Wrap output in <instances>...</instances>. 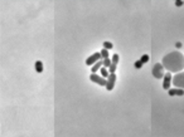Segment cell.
<instances>
[{
  "label": "cell",
  "mask_w": 184,
  "mask_h": 137,
  "mask_svg": "<svg viewBox=\"0 0 184 137\" xmlns=\"http://www.w3.org/2000/svg\"><path fill=\"white\" fill-rule=\"evenodd\" d=\"M161 64L169 72L173 73L180 72L184 69V56L180 52H172L169 54L164 56Z\"/></svg>",
  "instance_id": "6da1fadb"
},
{
  "label": "cell",
  "mask_w": 184,
  "mask_h": 137,
  "mask_svg": "<svg viewBox=\"0 0 184 137\" xmlns=\"http://www.w3.org/2000/svg\"><path fill=\"white\" fill-rule=\"evenodd\" d=\"M143 64H144V63H143L141 61H136V62H135V68H137V69H140V68L143 67Z\"/></svg>",
  "instance_id": "ac0fdd59"
},
{
  "label": "cell",
  "mask_w": 184,
  "mask_h": 137,
  "mask_svg": "<svg viewBox=\"0 0 184 137\" xmlns=\"http://www.w3.org/2000/svg\"><path fill=\"white\" fill-rule=\"evenodd\" d=\"M102 66H103V62H102V61H98V62H96L95 64L92 66V69H91V71H92V73H96L97 71H100V68H101Z\"/></svg>",
  "instance_id": "ba28073f"
},
{
  "label": "cell",
  "mask_w": 184,
  "mask_h": 137,
  "mask_svg": "<svg viewBox=\"0 0 184 137\" xmlns=\"http://www.w3.org/2000/svg\"><path fill=\"white\" fill-rule=\"evenodd\" d=\"M172 83L177 88H183L184 89V72H180V73H177L175 76L173 77V81Z\"/></svg>",
  "instance_id": "3957f363"
},
{
  "label": "cell",
  "mask_w": 184,
  "mask_h": 137,
  "mask_svg": "<svg viewBox=\"0 0 184 137\" xmlns=\"http://www.w3.org/2000/svg\"><path fill=\"white\" fill-rule=\"evenodd\" d=\"M115 82H116V74L115 73H110V76L107 77V83H106V89L107 91H112V88L115 87Z\"/></svg>",
  "instance_id": "8992f818"
},
{
  "label": "cell",
  "mask_w": 184,
  "mask_h": 137,
  "mask_svg": "<svg viewBox=\"0 0 184 137\" xmlns=\"http://www.w3.org/2000/svg\"><path fill=\"white\" fill-rule=\"evenodd\" d=\"M89 79H91L93 83H97V84H100V86H106V83H107V78L102 77V76H98L96 73H92V74L89 76Z\"/></svg>",
  "instance_id": "277c9868"
},
{
  "label": "cell",
  "mask_w": 184,
  "mask_h": 137,
  "mask_svg": "<svg viewBox=\"0 0 184 137\" xmlns=\"http://www.w3.org/2000/svg\"><path fill=\"white\" fill-rule=\"evenodd\" d=\"M34 67H36V71L38 73H42L43 72V63L41 61H37L36 62V64H34Z\"/></svg>",
  "instance_id": "30bf717a"
},
{
  "label": "cell",
  "mask_w": 184,
  "mask_h": 137,
  "mask_svg": "<svg viewBox=\"0 0 184 137\" xmlns=\"http://www.w3.org/2000/svg\"><path fill=\"white\" fill-rule=\"evenodd\" d=\"M100 53H101L102 59H105V58H108V49H106V48H103V49H102Z\"/></svg>",
  "instance_id": "8fae6325"
},
{
  "label": "cell",
  "mask_w": 184,
  "mask_h": 137,
  "mask_svg": "<svg viewBox=\"0 0 184 137\" xmlns=\"http://www.w3.org/2000/svg\"><path fill=\"white\" fill-rule=\"evenodd\" d=\"M102 59V57H101V53H93V54L91 56V57H88L87 59H86V64L87 66H93L96 62H98V61H101Z\"/></svg>",
  "instance_id": "5b68a950"
},
{
  "label": "cell",
  "mask_w": 184,
  "mask_h": 137,
  "mask_svg": "<svg viewBox=\"0 0 184 137\" xmlns=\"http://www.w3.org/2000/svg\"><path fill=\"white\" fill-rule=\"evenodd\" d=\"M153 76L156 78V79H160V78H164V66L160 64V63H155L153 67Z\"/></svg>",
  "instance_id": "7a4b0ae2"
},
{
  "label": "cell",
  "mask_w": 184,
  "mask_h": 137,
  "mask_svg": "<svg viewBox=\"0 0 184 137\" xmlns=\"http://www.w3.org/2000/svg\"><path fill=\"white\" fill-rule=\"evenodd\" d=\"M116 66H117V64H115V63H111V66L108 67V72H110V73H115V71H116Z\"/></svg>",
  "instance_id": "5bb4252c"
},
{
  "label": "cell",
  "mask_w": 184,
  "mask_h": 137,
  "mask_svg": "<svg viewBox=\"0 0 184 137\" xmlns=\"http://www.w3.org/2000/svg\"><path fill=\"white\" fill-rule=\"evenodd\" d=\"M100 72H101V76H102V77H105V78H107L108 76H110V72H108V68L103 67V66L100 68Z\"/></svg>",
  "instance_id": "9c48e42d"
},
{
  "label": "cell",
  "mask_w": 184,
  "mask_h": 137,
  "mask_svg": "<svg viewBox=\"0 0 184 137\" xmlns=\"http://www.w3.org/2000/svg\"><path fill=\"white\" fill-rule=\"evenodd\" d=\"M183 3H184L183 0H175V5H177V6H182Z\"/></svg>",
  "instance_id": "d6986e66"
},
{
  "label": "cell",
  "mask_w": 184,
  "mask_h": 137,
  "mask_svg": "<svg viewBox=\"0 0 184 137\" xmlns=\"http://www.w3.org/2000/svg\"><path fill=\"white\" fill-rule=\"evenodd\" d=\"M143 63H148L149 62V56L148 54H144L143 57H141V59H140Z\"/></svg>",
  "instance_id": "e0dca14e"
},
{
  "label": "cell",
  "mask_w": 184,
  "mask_h": 137,
  "mask_svg": "<svg viewBox=\"0 0 184 137\" xmlns=\"http://www.w3.org/2000/svg\"><path fill=\"white\" fill-rule=\"evenodd\" d=\"M103 62V67H106V68H108L111 66V63H112V61L111 59H108V58H105V59L102 61Z\"/></svg>",
  "instance_id": "7c38bea8"
},
{
  "label": "cell",
  "mask_w": 184,
  "mask_h": 137,
  "mask_svg": "<svg viewBox=\"0 0 184 137\" xmlns=\"http://www.w3.org/2000/svg\"><path fill=\"white\" fill-rule=\"evenodd\" d=\"M103 48H106V49H112L113 45L111 42H103Z\"/></svg>",
  "instance_id": "4fadbf2b"
},
{
  "label": "cell",
  "mask_w": 184,
  "mask_h": 137,
  "mask_svg": "<svg viewBox=\"0 0 184 137\" xmlns=\"http://www.w3.org/2000/svg\"><path fill=\"white\" fill-rule=\"evenodd\" d=\"M184 94V89L183 88H177L175 89V96H183Z\"/></svg>",
  "instance_id": "9a60e30c"
},
{
  "label": "cell",
  "mask_w": 184,
  "mask_h": 137,
  "mask_svg": "<svg viewBox=\"0 0 184 137\" xmlns=\"http://www.w3.org/2000/svg\"><path fill=\"white\" fill-rule=\"evenodd\" d=\"M119 59H120V57H119V54H113V57H112V63H115V64H117L119 63Z\"/></svg>",
  "instance_id": "2e32d148"
},
{
  "label": "cell",
  "mask_w": 184,
  "mask_h": 137,
  "mask_svg": "<svg viewBox=\"0 0 184 137\" xmlns=\"http://www.w3.org/2000/svg\"><path fill=\"white\" fill-rule=\"evenodd\" d=\"M172 81H173L172 72L165 73V76H164V81H163V88L164 89H169V87H170V84H172Z\"/></svg>",
  "instance_id": "52a82bcc"
},
{
  "label": "cell",
  "mask_w": 184,
  "mask_h": 137,
  "mask_svg": "<svg viewBox=\"0 0 184 137\" xmlns=\"http://www.w3.org/2000/svg\"><path fill=\"white\" fill-rule=\"evenodd\" d=\"M169 91V96H175V88L174 89H168Z\"/></svg>",
  "instance_id": "ffe728a7"
}]
</instances>
